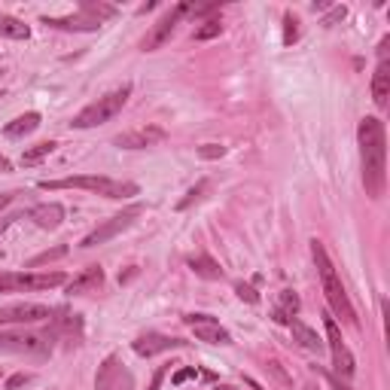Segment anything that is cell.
<instances>
[{
	"label": "cell",
	"mask_w": 390,
	"mask_h": 390,
	"mask_svg": "<svg viewBox=\"0 0 390 390\" xmlns=\"http://www.w3.org/2000/svg\"><path fill=\"white\" fill-rule=\"evenodd\" d=\"M95 390H134V375L116 354H110L104 363L98 366L95 375Z\"/></svg>",
	"instance_id": "obj_8"
},
{
	"label": "cell",
	"mask_w": 390,
	"mask_h": 390,
	"mask_svg": "<svg viewBox=\"0 0 390 390\" xmlns=\"http://www.w3.org/2000/svg\"><path fill=\"white\" fill-rule=\"evenodd\" d=\"M141 213H144V204H132V208L113 213V217L104 220L98 229H92L89 235L80 241V247H98V244H104V241H113L116 235H122L125 229H132Z\"/></svg>",
	"instance_id": "obj_5"
},
{
	"label": "cell",
	"mask_w": 390,
	"mask_h": 390,
	"mask_svg": "<svg viewBox=\"0 0 390 390\" xmlns=\"http://www.w3.org/2000/svg\"><path fill=\"white\" fill-rule=\"evenodd\" d=\"M183 345H187L183 339L162 336V332H144V336H137L132 341V348H134L137 357H156V354H165V351H177Z\"/></svg>",
	"instance_id": "obj_14"
},
{
	"label": "cell",
	"mask_w": 390,
	"mask_h": 390,
	"mask_svg": "<svg viewBox=\"0 0 390 390\" xmlns=\"http://www.w3.org/2000/svg\"><path fill=\"white\" fill-rule=\"evenodd\" d=\"M345 15H348V9H345V6H336V9H332V13H329L327 18H323V25H327V27H329V25H336V22H341V18H345Z\"/></svg>",
	"instance_id": "obj_32"
},
{
	"label": "cell",
	"mask_w": 390,
	"mask_h": 390,
	"mask_svg": "<svg viewBox=\"0 0 390 390\" xmlns=\"http://www.w3.org/2000/svg\"><path fill=\"white\" fill-rule=\"evenodd\" d=\"M80 9H82V13H89V15H95L98 22H104V18H113V15H116V6L98 4V0H82Z\"/></svg>",
	"instance_id": "obj_26"
},
{
	"label": "cell",
	"mask_w": 390,
	"mask_h": 390,
	"mask_svg": "<svg viewBox=\"0 0 390 390\" xmlns=\"http://www.w3.org/2000/svg\"><path fill=\"white\" fill-rule=\"evenodd\" d=\"M296 311H299V296L293 290H284L277 296V308H275V320L277 323H290L296 317Z\"/></svg>",
	"instance_id": "obj_22"
},
{
	"label": "cell",
	"mask_w": 390,
	"mask_h": 390,
	"mask_svg": "<svg viewBox=\"0 0 390 390\" xmlns=\"http://www.w3.org/2000/svg\"><path fill=\"white\" fill-rule=\"evenodd\" d=\"M40 189L55 192V189H89L104 199H132L141 189L137 183H122V180H110L101 174H80V177H61V180H40Z\"/></svg>",
	"instance_id": "obj_3"
},
{
	"label": "cell",
	"mask_w": 390,
	"mask_h": 390,
	"mask_svg": "<svg viewBox=\"0 0 390 390\" xmlns=\"http://www.w3.org/2000/svg\"><path fill=\"white\" fill-rule=\"evenodd\" d=\"M296 40H299V18L293 13H287L284 15V46H293Z\"/></svg>",
	"instance_id": "obj_28"
},
{
	"label": "cell",
	"mask_w": 390,
	"mask_h": 390,
	"mask_svg": "<svg viewBox=\"0 0 390 390\" xmlns=\"http://www.w3.org/2000/svg\"><path fill=\"white\" fill-rule=\"evenodd\" d=\"M0 34L9 37V40H27V37H31V27L13 15H0Z\"/></svg>",
	"instance_id": "obj_23"
},
{
	"label": "cell",
	"mask_w": 390,
	"mask_h": 390,
	"mask_svg": "<svg viewBox=\"0 0 390 390\" xmlns=\"http://www.w3.org/2000/svg\"><path fill=\"white\" fill-rule=\"evenodd\" d=\"M195 153H199L201 159H222V156H226V146L222 144H201Z\"/></svg>",
	"instance_id": "obj_29"
},
{
	"label": "cell",
	"mask_w": 390,
	"mask_h": 390,
	"mask_svg": "<svg viewBox=\"0 0 390 390\" xmlns=\"http://www.w3.org/2000/svg\"><path fill=\"white\" fill-rule=\"evenodd\" d=\"M9 201H13V192H6V195H4V199H0V210H4V208H6V204H9Z\"/></svg>",
	"instance_id": "obj_38"
},
{
	"label": "cell",
	"mask_w": 390,
	"mask_h": 390,
	"mask_svg": "<svg viewBox=\"0 0 390 390\" xmlns=\"http://www.w3.org/2000/svg\"><path fill=\"white\" fill-rule=\"evenodd\" d=\"M305 390H320V387H305Z\"/></svg>",
	"instance_id": "obj_41"
},
{
	"label": "cell",
	"mask_w": 390,
	"mask_h": 390,
	"mask_svg": "<svg viewBox=\"0 0 390 390\" xmlns=\"http://www.w3.org/2000/svg\"><path fill=\"white\" fill-rule=\"evenodd\" d=\"M0 199H4V195H0Z\"/></svg>",
	"instance_id": "obj_42"
},
{
	"label": "cell",
	"mask_w": 390,
	"mask_h": 390,
	"mask_svg": "<svg viewBox=\"0 0 390 390\" xmlns=\"http://www.w3.org/2000/svg\"><path fill=\"white\" fill-rule=\"evenodd\" d=\"M183 323L192 329V336L199 341H208V345H232V336L220 327L217 317H210V314H187Z\"/></svg>",
	"instance_id": "obj_11"
},
{
	"label": "cell",
	"mask_w": 390,
	"mask_h": 390,
	"mask_svg": "<svg viewBox=\"0 0 390 390\" xmlns=\"http://www.w3.org/2000/svg\"><path fill=\"white\" fill-rule=\"evenodd\" d=\"M43 25H49V27H61V31H98L101 22L95 15H89V13H80L77 15H64V18H43Z\"/></svg>",
	"instance_id": "obj_17"
},
{
	"label": "cell",
	"mask_w": 390,
	"mask_h": 390,
	"mask_svg": "<svg viewBox=\"0 0 390 390\" xmlns=\"http://www.w3.org/2000/svg\"><path fill=\"white\" fill-rule=\"evenodd\" d=\"M9 171H13V162L6 156H0V174H9Z\"/></svg>",
	"instance_id": "obj_36"
},
{
	"label": "cell",
	"mask_w": 390,
	"mask_h": 390,
	"mask_svg": "<svg viewBox=\"0 0 390 390\" xmlns=\"http://www.w3.org/2000/svg\"><path fill=\"white\" fill-rule=\"evenodd\" d=\"M323 327H327V345H329V354H332V366L341 378H354L357 372V363H354V354L348 351L345 339H341V329L332 317H323Z\"/></svg>",
	"instance_id": "obj_9"
},
{
	"label": "cell",
	"mask_w": 390,
	"mask_h": 390,
	"mask_svg": "<svg viewBox=\"0 0 390 390\" xmlns=\"http://www.w3.org/2000/svg\"><path fill=\"white\" fill-rule=\"evenodd\" d=\"M220 31H222L220 15H210V18H204V22H199V27H195V34H192V40H213V37H220Z\"/></svg>",
	"instance_id": "obj_25"
},
{
	"label": "cell",
	"mask_w": 390,
	"mask_h": 390,
	"mask_svg": "<svg viewBox=\"0 0 390 390\" xmlns=\"http://www.w3.org/2000/svg\"><path fill=\"white\" fill-rule=\"evenodd\" d=\"M27 217H31L40 229H58L64 222V208L58 201H46V204H34L31 210H27Z\"/></svg>",
	"instance_id": "obj_16"
},
{
	"label": "cell",
	"mask_w": 390,
	"mask_h": 390,
	"mask_svg": "<svg viewBox=\"0 0 390 390\" xmlns=\"http://www.w3.org/2000/svg\"><path fill=\"white\" fill-rule=\"evenodd\" d=\"M68 284V275L49 272V275H0V293H18V290H52V287Z\"/></svg>",
	"instance_id": "obj_10"
},
{
	"label": "cell",
	"mask_w": 390,
	"mask_h": 390,
	"mask_svg": "<svg viewBox=\"0 0 390 390\" xmlns=\"http://www.w3.org/2000/svg\"><path fill=\"white\" fill-rule=\"evenodd\" d=\"M61 256H68V247L58 244V247H52V250H43V253H37L31 263H27V268H40L46 263H55V259H61Z\"/></svg>",
	"instance_id": "obj_27"
},
{
	"label": "cell",
	"mask_w": 390,
	"mask_h": 390,
	"mask_svg": "<svg viewBox=\"0 0 390 390\" xmlns=\"http://www.w3.org/2000/svg\"><path fill=\"white\" fill-rule=\"evenodd\" d=\"M290 329H293V339L299 341L305 351H314V354H320V351H323V339L308 327V323H302V320L293 317V320H290Z\"/></svg>",
	"instance_id": "obj_20"
},
{
	"label": "cell",
	"mask_w": 390,
	"mask_h": 390,
	"mask_svg": "<svg viewBox=\"0 0 390 390\" xmlns=\"http://www.w3.org/2000/svg\"><path fill=\"white\" fill-rule=\"evenodd\" d=\"M55 141H43V144H34V146H27V150L22 153V165L25 168H31V165H37V162H43L46 156H52L55 153Z\"/></svg>",
	"instance_id": "obj_24"
},
{
	"label": "cell",
	"mask_w": 390,
	"mask_h": 390,
	"mask_svg": "<svg viewBox=\"0 0 390 390\" xmlns=\"http://www.w3.org/2000/svg\"><path fill=\"white\" fill-rule=\"evenodd\" d=\"M217 390H235V387H229V384H220Z\"/></svg>",
	"instance_id": "obj_39"
},
{
	"label": "cell",
	"mask_w": 390,
	"mask_h": 390,
	"mask_svg": "<svg viewBox=\"0 0 390 390\" xmlns=\"http://www.w3.org/2000/svg\"><path fill=\"white\" fill-rule=\"evenodd\" d=\"M311 256H314V265H317V275H320V284H323V296H327L329 308L336 311L345 323L357 327V311H354V305H351V299H348L345 287H341V277L336 275V265L329 263L327 247H323L317 238L311 241Z\"/></svg>",
	"instance_id": "obj_2"
},
{
	"label": "cell",
	"mask_w": 390,
	"mask_h": 390,
	"mask_svg": "<svg viewBox=\"0 0 390 390\" xmlns=\"http://www.w3.org/2000/svg\"><path fill=\"white\" fill-rule=\"evenodd\" d=\"M180 18H183V15H180V6H171L168 13H162V18L150 27V31H146V37L141 40V49H144V52L162 49V46L171 40V34H174V27H177Z\"/></svg>",
	"instance_id": "obj_12"
},
{
	"label": "cell",
	"mask_w": 390,
	"mask_h": 390,
	"mask_svg": "<svg viewBox=\"0 0 390 390\" xmlns=\"http://www.w3.org/2000/svg\"><path fill=\"white\" fill-rule=\"evenodd\" d=\"M235 293H238V299H244V302H250V305H256V302H259V293H256L250 284H244V281H238V284H235Z\"/></svg>",
	"instance_id": "obj_31"
},
{
	"label": "cell",
	"mask_w": 390,
	"mask_h": 390,
	"mask_svg": "<svg viewBox=\"0 0 390 390\" xmlns=\"http://www.w3.org/2000/svg\"><path fill=\"white\" fill-rule=\"evenodd\" d=\"M101 284H104V268H101V265H89V268H82L73 281H68V296L98 293Z\"/></svg>",
	"instance_id": "obj_15"
},
{
	"label": "cell",
	"mask_w": 390,
	"mask_h": 390,
	"mask_svg": "<svg viewBox=\"0 0 390 390\" xmlns=\"http://www.w3.org/2000/svg\"><path fill=\"white\" fill-rule=\"evenodd\" d=\"M204 189H208V180H201L199 187H192V189L187 192V199H180V201H177V210H187L195 199H201V192H204Z\"/></svg>",
	"instance_id": "obj_30"
},
{
	"label": "cell",
	"mask_w": 390,
	"mask_h": 390,
	"mask_svg": "<svg viewBox=\"0 0 390 390\" xmlns=\"http://www.w3.org/2000/svg\"><path fill=\"white\" fill-rule=\"evenodd\" d=\"M360 141V165H363V187L369 199H382L387 183V134L378 116L360 119L357 128Z\"/></svg>",
	"instance_id": "obj_1"
},
{
	"label": "cell",
	"mask_w": 390,
	"mask_h": 390,
	"mask_svg": "<svg viewBox=\"0 0 390 390\" xmlns=\"http://www.w3.org/2000/svg\"><path fill=\"white\" fill-rule=\"evenodd\" d=\"M49 317L52 308L40 302H13L0 308V327H31V323H43Z\"/></svg>",
	"instance_id": "obj_7"
},
{
	"label": "cell",
	"mask_w": 390,
	"mask_h": 390,
	"mask_svg": "<svg viewBox=\"0 0 390 390\" xmlns=\"http://www.w3.org/2000/svg\"><path fill=\"white\" fill-rule=\"evenodd\" d=\"M52 351V341L37 332H0V354H27V357H46Z\"/></svg>",
	"instance_id": "obj_6"
},
{
	"label": "cell",
	"mask_w": 390,
	"mask_h": 390,
	"mask_svg": "<svg viewBox=\"0 0 390 390\" xmlns=\"http://www.w3.org/2000/svg\"><path fill=\"white\" fill-rule=\"evenodd\" d=\"M25 382H31V375H25V372H18V375H13L6 382V390H15V387H22Z\"/></svg>",
	"instance_id": "obj_33"
},
{
	"label": "cell",
	"mask_w": 390,
	"mask_h": 390,
	"mask_svg": "<svg viewBox=\"0 0 390 390\" xmlns=\"http://www.w3.org/2000/svg\"><path fill=\"white\" fill-rule=\"evenodd\" d=\"M162 378H165V369H159V372H156V378H153V384H150V390H159V384H162Z\"/></svg>",
	"instance_id": "obj_37"
},
{
	"label": "cell",
	"mask_w": 390,
	"mask_h": 390,
	"mask_svg": "<svg viewBox=\"0 0 390 390\" xmlns=\"http://www.w3.org/2000/svg\"><path fill=\"white\" fill-rule=\"evenodd\" d=\"M128 95H132V86L128 82H122L119 89H113V92H107V95H101L98 101H92L89 107H82L77 116H73V128H95V125H104V122H110L119 110L125 107V101H128Z\"/></svg>",
	"instance_id": "obj_4"
},
{
	"label": "cell",
	"mask_w": 390,
	"mask_h": 390,
	"mask_svg": "<svg viewBox=\"0 0 390 390\" xmlns=\"http://www.w3.org/2000/svg\"><path fill=\"white\" fill-rule=\"evenodd\" d=\"M332 384H336V390H348V387H341V384H339V382H332Z\"/></svg>",
	"instance_id": "obj_40"
},
{
	"label": "cell",
	"mask_w": 390,
	"mask_h": 390,
	"mask_svg": "<svg viewBox=\"0 0 390 390\" xmlns=\"http://www.w3.org/2000/svg\"><path fill=\"white\" fill-rule=\"evenodd\" d=\"M187 265L192 268L199 277H204V281H220L222 277V268H220V263L213 256H208V253H199V256H189L187 259Z\"/></svg>",
	"instance_id": "obj_19"
},
{
	"label": "cell",
	"mask_w": 390,
	"mask_h": 390,
	"mask_svg": "<svg viewBox=\"0 0 390 390\" xmlns=\"http://www.w3.org/2000/svg\"><path fill=\"white\" fill-rule=\"evenodd\" d=\"M165 128L159 125H141V128H132V132H122L113 137V144L119 146V150H146V146L153 144H162L165 141Z\"/></svg>",
	"instance_id": "obj_13"
},
{
	"label": "cell",
	"mask_w": 390,
	"mask_h": 390,
	"mask_svg": "<svg viewBox=\"0 0 390 390\" xmlns=\"http://www.w3.org/2000/svg\"><path fill=\"white\" fill-rule=\"evenodd\" d=\"M387 98H390V64L387 61H378V68L372 73V101L375 107H387Z\"/></svg>",
	"instance_id": "obj_18"
},
{
	"label": "cell",
	"mask_w": 390,
	"mask_h": 390,
	"mask_svg": "<svg viewBox=\"0 0 390 390\" xmlns=\"http://www.w3.org/2000/svg\"><path fill=\"white\" fill-rule=\"evenodd\" d=\"M37 128H40V113H25V116H15L13 122L4 128V134L9 137V141H18V137L37 132Z\"/></svg>",
	"instance_id": "obj_21"
},
{
	"label": "cell",
	"mask_w": 390,
	"mask_h": 390,
	"mask_svg": "<svg viewBox=\"0 0 390 390\" xmlns=\"http://www.w3.org/2000/svg\"><path fill=\"white\" fill-rule=\"evenodd\" d=\"M18 217H15V213H9V217H0V235H4V232L9 229V226H13V222H15Z\"/></svg>",
	"instance_id": "obj_35"
},
{
	"label": "cell",
	"mask_w": 390,
	"mask_h": 390,
	"mask_svg": "<svg viewBox=\"0 0 390 390\" xmlns=\"http://www.w3.org/2000/svg\"><path fill=\"white\" fill-rule=\"evenodd\" d=\"M187 378H195V369H180V372L174 375V384H183Z\"/></svg>",
	"instance_id": "obj_34"
}]
</instances>
